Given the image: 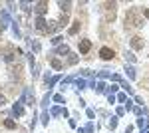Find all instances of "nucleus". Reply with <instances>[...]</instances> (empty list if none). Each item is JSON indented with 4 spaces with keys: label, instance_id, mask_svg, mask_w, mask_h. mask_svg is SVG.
<instances>
[{
    "label": "nucleus",
    "instance_id": "obj_1",
    "mask_svg": "<svg viewBox=\"0 0 149 133\" xmlns=\"http://www.w3.org/2000/svg\"><path fill=\"white\" fill-rule=\"evenodd\" d=\"M139 26H141V18L137 10H129L125 16V28H139Z\"/></svg>",
    "mask_w": 149,
    "mask_h": 133
},
{
    "label": "nucleus",
    "instance_id": "obj_2",
    "mask_svg": "<svg viewBox=\"0 0 149 133\" xmlns=\"http://www.w3.org/2000/svg\"><path fill=\"white\" fill-rule=\"evenodd\" d=\"M100 56H102L103 60H113L115 52L111 50V48H102V50H100Z\"/></svg>",
    "mask_w": 149,
    "mask_h": 133
},
{
    "label": "nucleus",
    "instance_id": "obj_3",
    "mask_svg": "<svg viewBox=\"0 0 149 133\" xmlns=\"http://www.w3.org/2000/svg\"><path fill=\"white\" fill-rule=\"evenodd\" d=\"M131 48H133V50H141V48H143V38L133 36V38H131Z\"/></svg>",
    "mask_w": 149,
    "mask_h": 133
},
{
    "label": "nucleus",
    "instance_id": "obj_4",
    "mask_svg": "<svg viewBox=\"0 0 149 133\" xmlns=\"http://www.w3.org/2000/svg\"><path fill=\"white\" fill-rule=\"evenodd\" d=\"M90 48H92V42H90V40H81L80 42V52L81 54H88Z\"/></svg>",
    "mask_w": 149,
    "mask_h": 133
},
{
    "label": "nucleus",
    "instance_id": "obj_5",
    "mask_svg": "<svg viewBox=\"0 0 149 133\" xmlns=\"http://www.w3.org/2000/svg\"><path fill=\"white\" fill-rule=\"evenodd\" d=\"M44 20H42V18H38V20H36V30H40V32H46V26H44Z\"/></svg>",
    "mask_w": 149,
    "mask_h": 133
},
{
    "label": "nucleus",
    "instance_id": "obj_6",
    "mask_svg": "<svg viewBox=\"0 0 149 133\" xmlns=\"http://www.w3.org/2000/svg\"><path fill=\"white\" fill-rule=\"evenodd\" d=\"M78 30H80V20H76V22L72 24V28H70V34L74 36V34H78Z\"/></svg>",
    "mask_w": 149,
    "mask_h": 133
},
{
    "label": "nucleus",
    "instance_id": "obj_7",
    "mask_svg": "<svg viewBox=\"0 0 149 133\" xmlns=\"http://www.w3.org/2000/svg\"><path fill=\"white\" fill-rule=\"evenodd\" d=\"M46 6H48V2H38V8H36L38 14H44L46 12Z\"/></svg>",
    "mask_w": 149,
    "mask_h": 133
},
{
    "label": "nucleus",
    "instance_id": "obj_8",
    "mask_svg": "<svg viewBox=\"0 0 149 133\" xmlns=\"http://www.w3.org/2000/svg\"><path fill=\"white\" fill-rule=\"evenodd\" d=\"M4 125H6L8 129H16V123L12 121V119H6V121H4Z\"/></svg>",
    "mask_w": 149,
    "mask_h": 133
},
{
    "label": "nucleus",
    "instance_id": "obj_9",
    "mask_svg": "<svg viewBox=\"0 0 149 133\" xmlns=\"http://www.w3.org/2000/svg\"><path fill=\"white\" fill-rule=\"evenodd\" d=\"M52 66L56 68V70H60V68H62V62H60V60H52Z\"/></svg>",
    "mask_w": 149,
    "mask_h": 133
},
{
    "label": "nucleus",
    "instance_id": "obj_10",
    "mask_svg": "<svg viewBox=\"0 0 149 133\" xmlns=\"http://www.w3.org/2000/svg\"><path fill=\"white\" fill-rule=\"evenodd\" d=\"M60 6H62V8H64L66 12L70 10V2H60Z\"/></svg>",
    "mask_w": 149,
    "mask_h": 133
},
{
    "label": "nucleus",
    "instance_id": "obj_11",
    "mask_svg": "<svg viewBox=\"0 0 149 133\" xmlns=\"http://www.w3.org/2000/svg\"><path fill=\"white\" fill-rule=\"evenodd\" d=\"M4 105H6V97H4V95H0V107H4Z\"/></svg>",
    "mask_w": 149,
    "mask_h": 133
},
{
    "label": "nucleus",
    "instance_id": "obj_12",
    "mask_svg": "<svg viewBox=\"0 0 149 133\" xmlns=\"http://www.w3.org/2000/svg\"><path fill=\"white\" fill-rule=\"evenodd\" d=\"M143 14H145V18H149V8H145V10H143Z\"/></svg>",
    "mask_w": 149,
    "mask_h": 133
}]
</instances>
